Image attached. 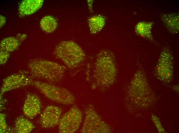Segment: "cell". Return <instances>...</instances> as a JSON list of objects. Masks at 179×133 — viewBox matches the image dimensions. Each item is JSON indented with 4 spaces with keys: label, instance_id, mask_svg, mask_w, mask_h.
<instances>
[{
    "label": "cell",
    "instance_id": "obj_1",
    "mask_svg": "<svg viewBox=\"0 0 179 133\" xmlns=\"http://www.w3.org/2000/svg\"><path fill=\"white\" fill-rule=\"evenodd\" d=\"M30 76L34 79H42L49 82L55 83L63 77L66 67L51 61L39 59L30 60L28 63Z\"/></svg>",
    "mask_w": 179,
    "mask_h": 133
},
{
    "label": "cell",
    "instance_id": "obj_2",
    "mask_svg": "<svg viewBox=\"0 0 179 133\" xmlns=\"http://www.w3.org/2000/svg\"><path fill=\"white\" fill-rule=\"evenodd\" d=\"M113 54L104 51L98 55L95 64L94 76L96 85L102 88L109 87L115 79L116 70Z\"/></svg>",
    "mask_w": 179,
    "mask_h": 133
},
{
    "label": "cell",
    "instance_id": "obj_3",
    "mask_svg": "<svg viewBox=\"0 0 179 133\" xmlns=\"http://www.w3.org/2000/svg\"><path fill=\"white\" fill-rule=\"evenodd\" d=\"M54 54L57 58L70 69L78 67L85 58V53L77 43L70 41L59 43L55 48Z\"/></svg>",
    "mask_w": 179,
    "mask_h": 133
},
{
    "label": "cell",
    "instance_id": "obj_4",
    "mask_svg": "<svg viewBox=\"0 0 179 133\" xmlns=\"http://www.w3.org/2000/svg\"><path fill=\"white\" fill-rule=\"evenodd\" d=\"M129 95L137 106H139L142 99H154L155 95L147 79L144 68L140 65L131 83Z\"/></svg>",
    "mask_w": 179,
    "mask_h": 133
},
{
    "label": "cell",
    "instance_id": "obj_5",
    "mask_svg": "<svg viewBox=\"0 0 179 133\" xmlns=\"http://www.w3.org/2000/svg\"><path fill=\"white\" fill-rule=\"evenodd\" d=\"M32 85L49 99L65 105L73 104L75 98L67 89L51 84L34 81Z\"/></svg>",
    "mask_w": 179,
    "mask_h": 133
},
{
    "label": "cell",
    "instance_id": "obj_6",
    "mask_svg": "<svg viewBox=\"0 0 179 133\" xmlns=\"http://www.w3.org/2000/svg\"><path fill=\"white\" fill-rule=\"evenodd\" d=\"M155 77L165 82H171L174 77V59L171 49L168 47L164 48L153 70Z\"/></svg>",
    "mask_w": 179,
    "mask_h": 133
},
{
    "label": "cell",
    "instance_id": "obj_7",
    "mask_svg": "<svg viewBox=\"0 0 179 133\" xmlns=\"http://www.w3.org/2000/svg\"><path fill=\"white\" fill-rule=\"evenodd\" d=\"M85 119L81 130L83 133H109L111 128L101 119L93 106L88 105L85 109Z\"/></svg>",
    "mask_w": 179,
    "mask_h": 133
},
{
    "label": "cell",
    "instance_id": "obj_8",
    "mask_svg": "<svg viewBox=\"0 0 179 133\" xmlns=\"http://www.w3.org/2000/svg\"><path fill=\"white\" fill-rule=\"evenodd\" d=\"M82 115L76 105L73 106L61 118L59 124L60 133H73L78 129Z\"/></svg>",
    "mask_w": 179,
    "mask_h": 133
},
{
    "label": "cell",
    "instance_id": "obj_9",
    "mask_svg": "<svg viewBox=\"0 0 179 133\" xmlns=\"http://www.w3.org/2000/svg\"><path fill=\"white\" fill-rule=\"evenodd\" d=\"M34 80L29 71L22 70L6 78L0 90V98L7 91L31 84Z\"/></svg>",
    "mask_w": 179,
    "mask_h": 133
},
{
    "label": "cell",
    "instance_id": "obj_10",
    "mask_svg": "<svg viewBox=\"0 0 179 133\" xmlns=\"http://www.w3.org/2000/svg\"><path fill=\"white\" fill-rule=\"evenodd\" d=\"M62 112V109L59 107L53 105L47 106L40 117L39 122L41 127H53L58 124Z\"/></svg>",
    "mask_w": 179,
    "mask_h": 133
},
{
    "label": "cell",
    "instance_id": "obj_11",
    "mask_svg": "<svg viewBox=\"0 0 179 133\" xmlns=\"http://www.w3.org/2000/svg\"><path fill=\"white\" fill-rule=\"evenodd\" d=\"M41 108V102L38 97L34 94H28L23 107L24 114L32 118L40 113Z\"/></svg>",
    "mask_w": 179,
    "mask_h": 133
},
{
    "label": "cell",
    "instance_id": "obj_12",
    "mask_svg": "<svg viewBox=\"0 0 179 133\" xmlns=\"http://www.w3.org/2000/svg\"><path fill=\"white\" fill-rule=\"evenodd\" d=\"M160 19L167 30L173 34L179 31V14L163 13L160 16Z\"/></svg>",
    "mask_w": 179,
    "mask_h": 133
},
{
    "label": "cell",
    "instance_id": "obj_13",
    "mask_svg": "<svg viewBox=\"0 0 179 133\" xmlns=\"http://www.w3.org/2000/svg\"><path fill=\"white\" fill-rule=\"evenodd\" d=\"M153 24V22H140L136 25L135 30L138 35L158 46L159 45L154 39L152 33Z\"/></svg>",
    "mask_w": 179,
    "mask_h": 133
},
{
    "label": "cell",
    "instance_id": "obj_14",
    "mask_svg": "<svg viewBox=\"0 0 179 133\" xmlns=\"http://www.w3.org/2000/svg\"><path fill=\"white\" fill-rule=\"evenodd\" d=\"M42 0H25L22 2L19 8V14L22 15H29L38 10L42 6Z\"/></svg>",
    "mask_w": 179,
    "mask_h": 133
},
{
    "label": "cell",
    "instance_id": "obj_15",
    "mask_svg": "<svg viewBox=\"0 0 179 133\" xmlns=\"http://www.w3.org/2000/svg\"><path fill=\"white\" fill-rule=\"evenodd\" d=\"M34 127L32 123L23 116L18 117L15 120V128L17 133H29Z\"/></svg>",
    "mask_w": 179,
    "mask_h": 133
},
{
    "label": "cell",
    "instance_id": "obj_16",
    "mask_svg": "<svg viewBox=\"0 0 179 133\" xmlns=\"http://www.w3.org/2000/svg\"><path fill=\"white\" fill-rule=\"evenodd\" d=\"M20 44V41L16 38L9 37L1 41L0 44V50L8 52L16 50Z\"/></svg>",
    "mask_w": 179,
    "mask_h": 133
},
{
    "label": "cell",
    "instance_id": "obj_17",
    "mask_svg": "<svg viewBox=\"0 0 179 133\" xmlns=\"http://www.w3.org/2000/svg\"><path fill=\"white\" fill-rule=\"evenodd\" d=\"M88 23L91 32L94 34L102 29L105 24V19L102 16L96 15L90 18Z\"/></svg>",
    "mask_w": 179,
    "mask_h": 133
},
{
    "label": "cell",
    "instance_id": "obj_18",
    "mask_svg": "<svg viewBox=\"0 0 179 133\" xmlns=\"http://www.w3.org/2000/svg\"><path fill=\"white\" fill-rule=\"evenodd\" d=\"M40 24L41 29L45 32L50 33L53 32L56 29L57 23L53 17L47 16L41 20Z\"/></svg>",
    "mask_w": 179,
    "mask_h": 133
},
{
    "label": "cell",
    "instance_id": "obj_19",
    "mask_svg": "<svg viewBox=\"0 0 179 133\" xmlns=\"http://www.w3.org/2000/svg\"><path fill=\"white\" fill-rule=\"evenodd\" d=\"M151 118L158 132L159 133H165V131L161 125L159 118L153 114L151 115Z\"/></svg>",
    "mask_w": 179,
    "mask_h": 133
},
{
    "label": "cell",
    "instance_id": "obj_20",
    "mask_svg": "<svg viewBox=\"0 0 179 133\" xmlns=\"http://www.w3.org/2000/svg\"><path fill=\"white\" fill-rule=\"evenodd\" d=\"M6 115L4 113L0 114V133H4L7 129V125L6 120Z\"/></svg>",
    "mask_w": 179,
    "mask_h": 133
},
{
    "label": "cell",
    "instance_id": "obj_21",
    "mask_svg": "<svg viewBox=\"0 0 179 133\" xmlns=\"http://www.w3.org/2000/svg\"><path fill=\"white\" fill-rule=\"evenodd\" d=\"M9 52L0 50V63L1 65H3L5 63L9 57Z\"/></svg>",
    "mask_w": 179,
    "mask_h": 133
},
{
    "label": "cell",
    "instance_id": "obj_22",
    "mask_svg": "<svg viewBox=\"0 0 179 133\" xmlns=\"http://www.w3.org/2000/svg\"><path fill=\"white\" fill-rule=\"evenodd\" d=\"M0 28H1L5 24L6 22V19L3 16L0 15Z\"/></svg>",
    "mask_w": 179,
    "mask_h": 133
},
{
    "label": "cell",
    "instance_id": "obj_23",
    "mask_svg": "<svg viewBox=\"0 0 179 133\" xmlns=\"http://www.w3.org/2000/svg\"><path fill=\"white\" fill-rule=\"evenodd\" d=\"M172 88L176 92L178 93L179 86L178 85H174L172 86Z\"/></svg>",
    "mask_w": 179,
    "mask_h": 133
}]
</instances>
